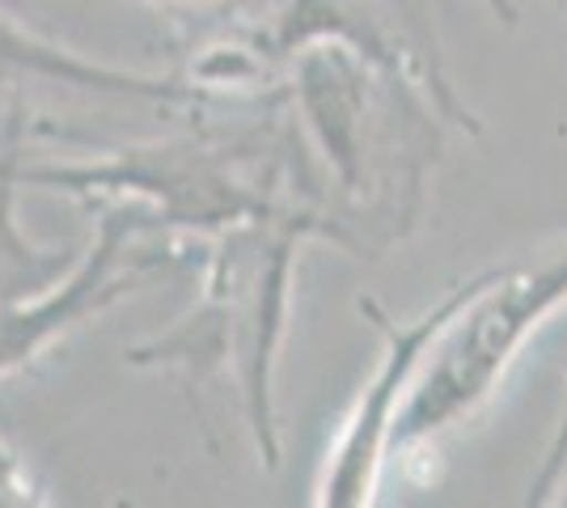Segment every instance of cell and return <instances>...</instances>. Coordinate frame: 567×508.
Returning a JSON list of instances; mask_svg holds the SVG:
<instances>
[{
    "mask_svg": "<svg viewBox=\"0 0 567 508\" xmlns=\"http://www.w3.org/2000/svg\"><path fill=\"white\" fill-rule=\"evenodd\" d=\"M301 148L288 145L280 183L259 212L208 238L204 284L183 322L166 335L127 352V364H166L187 377L195 407L199 390L216 373H234L241 412L267 470L280 466V424H276V364H280L297 255L309 238L348 250V229L334 204L318 191V174Z\"/></svg>",
    "mask_w": 567,
    "mask_h": 508,
    "instance_id": "6da1fadb",
    "label": "cell"
},
{
    "mask_svg": "<svg viewBox=\"0 0 567 508\" xmlns=\"http://www.w3.org/2000/svg\"><path fill=\"white\" fill-rule=\"evenodd\" d=\"M499 22H517L513 0H487ZM348 43L385 76L406 81L436 115L478 132L462 106L445 69V48L436 34V0H280L267 30V55L288 60L306 43Z\"/></svg>",
    "mask_w": 567,
    "mask_h": 508,
    "instance_id": "7a4b0ae2",
    "label": "cell"
},
{
    "mask_svg": "<svg viewBox=\"0 0 567 508\" xmlns=\"http://www.w3.org/2000/svg\"><path fill=\"white\" fill-rule=\"evenodd\" d=\"M153 229H162V220L144 204L97 208V234L90 238L85 255H76L51 289L0 310V377L34 364L72 326L111 310L115 301L141 292L157 271H166L174 255L136 246Z\"/></svg>",
    "mask_w": 567,
    "mask_h": 508,
    "instance_id": "3957f363",
    "label": "cell"
},
{
    "mask_svg": "<svg viewBox=\"0 0 567 508\" xmlns=\"http://www.w3.org/2000/svg\"><path fill=\"white\" fill-rule=\"evenodd\" d=\"M487 276V271H483ZM483 276H474L466 284H457L453 292H445L427 314H420L415 322H394L381 310L378 301H355L360 318H369L385 339V352L373 373V382L364 386L360 403L352 407V415L343 419V433L334 440L322 484H318V505L327 508H360L373 505L378 496V479L385 470V462L394 458V428L399 415L406 407L411 382L420 373V364L427 361V348L436 343V335L445 331L466 301L474 297V289L483 284Z\"/></svg>",
    "mask_w": 567,
    "mask_h": 508,
    "instance_id": "277c9868",
    "label": "cell"
},
{
    "mask_svg": "<svg viewBox=\"0 0 567 508\" xmlns=\"http://www.w3.org/2000/svg\"><path fill=\"white\" fill-rule=\"evenodd\" d=\"M292 102L309 127L327 178L339 187V204H355L373 183V85L381 69L348 43H306L288 60ZM348 225V220H343Z\"/></svg>",
    "mask_w": 567,
    "mask_h": 508,
    "instance_id": "5b68a950",
    "label": "cell"
},
{
    "mask_svg": "<svg viewBox=\"0 0 567 508\" xmlns=\"http://www.w3.org/2000/svg\"><path fill=\"white\" fill-rule=\"evenodd\" d=\"M22 81H51V85H69V90H85V94L141 97V102H183V106L208 97V90L195 85V81L132 73V69H115V64L90 60V55L55 43V39L30 30L25 22L9 18L0 9V85H22Z\"/></svg>",
    "mask_w": 567,
    "mask_h": 508,
    "instance_id": "8992f818",
    "label": "cell"
},
{
    "mask_svg": "<svg viewBox=\"0 0 567 508\" xmlns=\"http://www.w3.org/2000/svg\"><path fill=\"white\" fill-rule=\"evenodd\" d=\"M22 132L25 115L22 102H13L9 123H4V145H0V310L30 301L43 289H51L64 271L72 267L76 255L69 250H43L22 234V225L13 217V204H18V162H22Z\"/></svg>",
    "mask_w": 567,
    "mask_h": 508,
    "instance_id": "52a82bcc",
    "label": "cell"
},
{
    "mask_svg": "<svg viewBox=\"0 0 567 508\" xmlns=\"http://www.w3.org/2000/svg\"><path fill=\"white\" fill-rule=\"evenodd\" d=\"M4 505L9 508L43 505V496H39V484H34V475H30L22 454L0 440V508Z\"/></svg>",
    "mask_w": 567,
    "mask_h": 508,
    "instance_id": "ba28073f",
    "label": "cell"
},
{
    "mask_svg": "<svg viewBox=\"0 0 567 508\" xmlns=\"http://www.w3.org/2000/svg\"><path fill=\"white\" fill-rule=\"evenodd\" d=\"M564 466H567V415H564V424H559V433H555V445H550V454H546L543 475H538V484H534V491H529V500H534V505L550 500V491H555V484H559Z\"/></svg>",
    "mask_w": 567,
    "mask_h": 508,
    "instance_id": "9c48e42d",
    "label": "cell"
},
{
    "mask_svg": "<svg viewBox=\"0 0 567 508\" xmlns=\"http://www.w3.org/2000/svg\"><path fill=\"white\" fill-rule=\"evenodd\" d=\"M157 4H199V0H157Z\"/></svg>",
    "mask_w": 567,
    "mask_h": 508,
    "instance_id": "30bf717a",
    "label": "cell"
}]
</instances>
